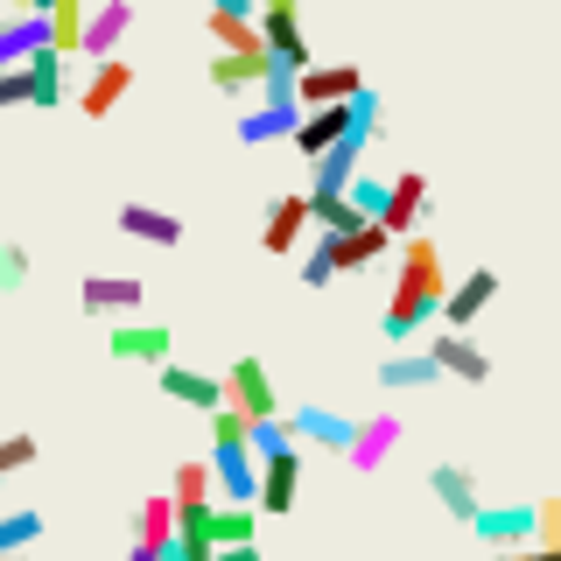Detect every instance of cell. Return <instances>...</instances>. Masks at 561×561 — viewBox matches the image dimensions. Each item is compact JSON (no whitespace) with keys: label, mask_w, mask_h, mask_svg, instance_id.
<instances>
[{"label":"cell","mask_w":561,"mask_h":561,"mask_svg":"<svg viewBox=\"0 0 561 561\" xmlns=\"http://www.w3.org/2000/svg\"><path fill=\"white\" fill-rule=\"evenodd\" d=\"M435 379H443V365H435L428 351H393V358L379 365L386 393H421V386H435Z\"/></svg>","instance_id":"4316f807"},{"label":"cell","mask_w":561,"mask_h":561,"mask_svg":"<svg viewBox=\"0 0 561 561\" xmlns=\"http://www.w3.org/2000/svg\"><path fill=\"white\" fill-rule=\"evenodd\" d=\"M365 119H379V99H373V92L337 99V105H309V113L295 119V134H288V140H295V154H309V162H316V154H323V148H337L344 134H358Z\"/></svg>","instance_id":"7a4b0ae2"},{"label":"cell","mask_w":561,"mask_h":561,"mask_svg":"<svg viewBox=\"0 0 561 561\" xmlns=\"http://www.w3.org/2000/svg\"><path fill=\"white\" fill-rule=\"evenodd\" d=\"M127 534H134V548H154V554L169 548V540H175V499H169V491H154V499L134 505Z\"/></svg>","instance_id":"d4e9b609"},{"label":"cell","mask_w":561,"mask_h":561,"mask_svg":"<svg viewBox=\"0 0 561 561\" xmlns=\"http://www.w3.org/2000/svg\"><path fill=\"white\" fill-rule=\"evenodd\" d=\"M127 28H134V0H99L92 14H84V57H113L119 43H127Z\"/></svg>","instance_id":"ffe728a7"},{"label":"cell","mask_w":561,"mask_h":561,"mask_svg":"<svg viewBox=\"0 0 561 561\" xmlns=\"http://www.w3.org/2000/svg\"><path fill=\"white\" fill-rule=\"evenodd\" d=\"M14 288H28V253L14 239H0V295H14Z\"/></svg>","instance_id":"836d02e7"},{"label":"cell","mask_w":561,"mask_h":561,"mask_svg":"<svg viewBox=\"0 0 561 561\" xmlns=\"http://www.w3.org/2000/svg\"><path fill=\"white\" fill-rule=\"evenodd\" d=\"M288 92H295V105H302V113H309V105H337V99H358L365 92V70L358 64H302V70H295V78H288Z\"/></svg>","instance_id":"8992f818"},{"label":"cell","mask_w":561,"mask_h":561,"mask_svg":"<svg viewBox=\"0 0 561 561\" xmlns=\"http://www.w3.org/2000/svg\"><path fill=\"white\" fill-rule=\"evenodd\" d=\"M204 35H218V49H267L260 14H232V8H204Z\"/></svg>","instance_id":"83f0119b"},{"label":"cell","mask_w":561,"mask_h":561,"mask_svg":"<svg viewBox=\"0 0 561 561\" xmlns=\"http://www.w3.org/2000/svg\"><path fill=\"white\" fill-rule=\"evenodd\" d=\"M288 78H295V70H274V78L260 84V105H253V113H239V140H245V148H260V140H288V134H295L302 105H295Z\"/></svg>","instance_id":"277c9868"},{"label":"cell","mask_w":561,"mask_h":561,"mask_svg":"<svg viewBox=\"0 0 561 561\" xmlns=\"http://www.w3.org/2000/svg\"><path fill=\"white\" fill-rule=\"evenodd\" d=\"M330 280H337V260L323 253V239L309 245V260H302V288H330Z\"/></svg>","instance_id":"8d00e7d4"},{"label":"cell","mask_w":561,"mask_h":561,"mask_svg":"<svg viewBox=\"0 0 561 561\" xmlns=\"http://www.w3.org/2000/svg\"><path fill=\"white\" fill-rule=\"evenodd\" d=\"M0 505H8V478H0Z\"/></svg>","instance_id":"7bdbcfd3"},{"label":"cell","mask_w":561,"mask_h":561,"mask_svg":"<svg viewBox=\"0 0 561 561\" xmlns=\"http://www.w3.org/2000/svg\"><path fill=\"white\" fill-rule=\"evenodd\" d=\"M280 414H288V428H295V443H302V449H337V456L351 449V428H358V421L316 408V400H309V408H280Z\"/></svg>","instance_id":"e0dca14e"},{"label":"cell","mask_w":561,"mask_h":561,"mask_svg":"<svg viewBox=\"0 0 561 561\" xmlns=\"http://www.w3.org/2000/svg\"><path fill=\"white\" fill-rule=\"evenodd\" d=\"M127 92H134V64L113 49V57H99V64H92V78H84V92H78V113H84V119H105Z\"/></svg>","instance_id":"7c38bea8"},{"label":"cell","mask_w":561,"mask_h":561,"mask_svg":"<svg viewBox=\"0 0 561 561\" xmlns=\"http://www.w3.org/2000/svg\"><path fill=\"white\" fill-rule=\"evenodd\" d=\"M421 218H428V175H414V169L386 175V210H379V225H386L393 239H408V232H421Z\"/></svg>","instance_id":"ba28073f"},{"label":"cell","mask_w":561,"mask_h":561,"mask_svg":"<svg viewBox=\"0 0 561 561\" xmlns=\"http://www.w3.org/2000/svg\"><path fill=\"white\" fill-rule=\"evenodd\" d=\"M260 14H302V0H260Z\"/></svg>","instance_id":"ab89813d"},{"label":"cell","mask_w":561,"mask_h":561,"mask_svg":"<svg viewBox=\"0 0 561 561\" xmlns=\"http://www.w3.org/2000/svg\"><path fill=\"white\" fill-rule=\"evenodd\" d=\"M316 239H323V253L337 260V274H358V267H373L379 253H393V232H386L379 218L351 225V232H316Z\"/></svg>","instance_id":"9c48e42d"},{"label":"cell","mask_w":561,"mask_h":561,"mask_svg":"<svg viewBox=\"0 0 561 561\" xmlns=\"http://www.w3.org/2000/svg\"><path fill=\"white\" fill-rule=\"evenodd\" d=\"M49 14V49H57V57H84V0H57V8H43Z\"/></svg>","instance_id":"f1b7e54d"},{"label":"cell","mask_w":561,"mask_h":561,"mask_svg":"<svg viewBox=\"0 0 561 561\" xmlns=\"http://www.w3.org/2000/svg\"><path fill=\"white\" fill-rule=\"evenodd\" d=\"M154 386H162L169 400H183V408H197V414H210V408H225V379H210V373H190V365H154Z\"/></svg>","instance_id":"d6986e66"},{"label":"cell","mask_w":561,"mask_h":561,"mask_svg":"<svg viewBox=\"0 0 561 561\" xmlns=\"http://www.w3.org/2000/svg\"><path fill=\"white\" fill-rule=\"evenodd\" d=\"M169 499L175 513H210V499H218V478H210V456H183L169 478Z\"/></svg>","instance_id":"603a6c76"},{"label":"cell","mask_w":561,"mask_h":561,"mask_svg":"<svg viewBox=\"0 0 561 561\" xmlns=\"http://www.w3.org/2000/svg\"><path fill=\"white\" fill-rule=\"evenodd\" d=\"M443 295H449V274H443V253H435L428 232H408L400 239V280H393V302H386V337L408 344L443 316Z\"/></svg>","instance_id":"6da1fadb"},{"label":"cell","mask_w":561,"mask_h":561,"mask_svg":"<svg viewBox=\"0 0 561 561\" xmlns=\"http://www.w3.org/2000/svg\"><path fill=\"white\" fill-rule=\"evenodd\" d=\"M204 8H232V14H260V0H204Z\"/></svg>","instance_id":"f35d334b"},{"label":"cell","mask_w":561,"mask_h":561,"mask_svg":"<svg viewBox=\"0 0 561 561\" xmlns=\"http://www.w3.org/2000/svg\"><path fill=\"white\" fill-rule=\"evenodd\" d=\"M35 540H43V513H35V505L0 513V554H35Z\"/></svg>","instance_id":"4dcf8cb0"},{"label":"cell","mask_w":561,"mask_h":561,"mask_svg":"<svg viewBox=\"0 0 561 561\" xmlns=\"http://www.w3.org/2000/svg\"><path fill=\"white\" fill-rule=\"evenodd\" d=\"M470 534L484 548H534V505H478Z\"/></svg>","instance_id":"2e32d148"},{"label":"cell","mask_w":561,"mask_h":561,"mask_svg":"<svg viewBox=\"0 0 561 561\" xmlns=\"http://www.w3.org/2000/svg\"><path fill=\"white\" fill-rule=\"evenodd\" d=\"M162 561H183V554H175V548H162Z\"/></svg>","instance_id":"b9f144b4"},{"label":"cell","mask_w":561,"mask_h":561,"mask_svg":"<svg viewBox=\"0 0 561 561\" xmlns=\"http://www.w3.org/2000/svg\"><path fill=\"white\" fill-rule=\"evenodd\" d=\"M253 505H260V513H274V519L302 505V443H295V449H274V456H260Z\"/></svg>","instance_id":"5b68a950"},{"label":"cell","mask_w":561,"mask_h":561,"mask_svg":"<svg viewBox=\"0 0 561 561\" xmlns=\"http://www.w3.org/2000/svg\"><path fill=\"white\" fill-rule=\"evenodd\" d=\"M393 443H400V414H373V421H358V428H351L344 463L351 470H379L386 456H393Z\"/></svg>","instance_id":"44dd1931"},{"label":"cell","mask_w":561,"mask_h":561,"mask_svg":"<svg viewBox=\"0 0 561 561\" xmlns=\"http://www.w3.org/2000/svg\"><path fill=\"white\" fill-rule=\"evenodd\" d=\"M260 35H267V49H274L280 70H302L316 57L309 35H302V14H260Z\"/></svg>","instance_id":"484cf974"},{"label":"cell","mask_w":561,"mask_h":561,"mask_svg":"<svg viewBox=\"0 0 561 561\" xmlns=\"http://www.w3.org/2000/svg\"><path fill=\"white\" fill-rule=\"evenodd\" d=\"M302 232H309V190H302V197H274L267 225H260V245H267V253H295Z\"/></svg>","instance_id":"7402d4cb"},{"label":"cell","mask_w":561,"mask_h":561,"mask_svg":"<svg viewBox=\"0 0 561 561\" xmlns=\"http://www.w3.org/2000/svg\"><path fill=\"white\" fill-rule=\"evenodd\" d=\"M0 561H28V554H0Z\"/></svg>","instance_id":"ee69618b"},{"label":"cell","mask_w":561,"mask_h":561,"mask_svg":"<svg viewBox=\"0 0 561 561\" xmlns=\"http://www.w3.org/2000/svg\"><path fill=\"white\" fill-rule=\"evenodd\" d=\"M344 197L358 204L365 218H379V210H386V175H365V169H358V175H351V190H344Z\"/></svg>","instance_id":"d6a6232c"},{"label":"cell","mask_w":561,"mask_h":561,"mask_svg":"<svg viewBox=\"0 0 561 561\" xmlns=\"http://www.w3.org/2000/svg\"><path fill=\"white\" fill-rule=\"evenodd\" d=\"M534 548H561V499L534 505Z\"/></svg>","instance_id":"e575fe53"},{"label":"cell","mask_w":561,"mask_h":561,"mask_svg":"<svg viewBox=\"0 0 561 561\" xmlns=\"http://www.w3.org/2000/svg\"><path fill=\"white\" fill-rule=\"evenodd\" d=\"M428 491L443 499V513L449 519H478V505H484V484H478V470H463V463H435L428 470Z\"/></svg>","instance_id":"ac0fdd59"},{"label":"cell","mask_w":561,"mask_h":561,"mask_svg":"<svg viewBox=\"0 0 561 561\" xmlns=\"http://www.w3.org/2000/svg\"><path fill=\"white\" fill-rule=\"evenodd\" d=\"M491 302H499V274H491V267H470L463 280H449V295H443V323H449V330H470Z\"/></svg>","instance_id":"5bb4252c"},{"label":"cell","mask_w":561,"mask_h":561,"mask_svg":"<svg viewBox=\"0 0 561 561\" xmlns=\"http://www.w3.org/2000/svg\"><path fill=\"white\" fill-rule=\"evenodd\" d=\"M78 302H84V316H134L140 302H148V280H134V274H84Z\"/></svg>","instance_id":"4fadbf2b"},{"label":"cell","mask_w":561,"mask_h":561,"mask_svg":"<svg viewBox=\"0 0 561 561\" xmlns=\"http://www.w3.org/2000/svg\"><path fill=\"white\" fill-rule=\"evenodd\" d=\"M245 449H253V456L295 449V428H288V414H267V421H245Z\"/></svg>","instance_id":"1f68e13d"},{"label":"cell","mask_w":561,"mask_h":561,"mask_svg":"<svg viewBox=\"0 0 561 561\" xmlns=\"http://www.w3.org/2000/svg\"><path fill=\"white\" fill-rule=\"evenodd\" d=\"M28 8H35V14H43V8H57V0H28Z\"/></svg>","instance_id":"60d3db41"},{"label":"cell","mask_w":561,"mask_h":561,"mask_svg":"<svg viewBox=\"0 0 561 561\" xmlns=\"http://www.w3.org/2000/svg\"><path fill=\"white\" fill-rule=\"evenodd\" d=\"M28 463H35V435H0V478H14Z\"/></svg>","instance_id":"d590c367"},{"label":"cell","mask_w":561,"mask_h":561,"mask_svg":"<svg viewBox=\"0 0 561 561\" xmlns=\"http://www.w3.org/2000/svg\"><path fill=\"white\" fill-rule=\"evenodd\" d=\"M204 561H267V554H260L253 540H225V548H210Z\"/></svg>","instance_id":"74e56055"},{"label":"cell","mask_w":561,"mask_h":561,"mask_svg":"<svg viewBox=\"0 0 561 561\" xmlns=\"http://www.w3.org/2000/svg\"><path fill=\"white\" fill-rule=\"evenodd\" d=\"M105 351H113L119 365H148L154 373V365L175 358V330L169 323H119L113 337H105Z\"/></svg>","instance_id":"8fae6325"},{"label":"cell","mask_w":561,"mask_h":561,"mask_svg":"<svg viewBox=\"0 0 561 561\" xmlns=\"http://www.w3.org/2000/svg\"><path fill=\"white\" fill-rule=\"evenodd\" d=\"M119 232L148 239V245H183V218L162 204H119Z\"/></svg>","instance_id":"cb8c5ba5"},{"label":"cell","mask_w":561,"mask_h":561,"mask_svg":"<svg viewBox=\"0 0 561 561\" xmlns=\"http://www.w3.org/2000/svg\"><path fill=\"white\" fill-rule=\"evenodd\" d=\"M274 70H280L274 49H218V57H210V84H218L225 99H245V92H260Z\"/></svg>","instance_id":"52a82bcc"},{"label":"cell","mask_w":561,"mask_h":561,"mask_svg":"<svg viewBox=\"0 0 561 561\" xmlns=\"http://www.w3.org/2000/svg\"><path fill=\"white\" fill-rule=\"evenodd\" d=\"M253 526H260V505H245V499L210 505V548H225V540H253Z\"/></svg>","instance_id":"f546056e"},{"label":"cell","mask_w":561,"mask_h":561,"mask_svg":"<svg viewBox=\"0 0 561 561\" xmlns=\"http://www.w3.org/2000/svg\"><path fill=\"white\" fill-rule=\"evenodd\" d=\"M428 358L443 365V379H463V386H484L491 379V358L470 344V330H435V337H428Z\"/></svg>","instance_id":"9a60e30c"},{"label":"cell","mask_w":561,"mask_h":561,"mask_svg":"<svg viewBox=\"0 0 561 561\" xmlns=\"http://www.w3.org/2000/svg\"><path fill=\"white\" fill-rule=\"evenodd\" d=\"M8 105H64V57L49 43L22 64H0V113Z\"/></svg>","instance_id":"3957f363"},{"label":"cell","mask_w":561,"mask_h":561,"mask_svg":"<svg viewBox=\"0 0 561 561\" xmlns=\"http://www.w3.org/2000/svg\"><path fill=\"white\" fill-rule=\"evenodd\" d=\"M225 408H239L245 421L280 414V393H274V379H267V365H260V358H239L232 373H225Z\"/></svg>","instance_id":"30bf717a"}]
</instances>
